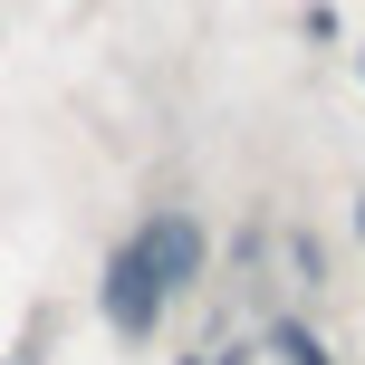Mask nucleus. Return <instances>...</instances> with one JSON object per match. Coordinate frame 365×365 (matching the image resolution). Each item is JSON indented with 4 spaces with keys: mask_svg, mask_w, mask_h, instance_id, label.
Segmentation results:
<instances>
[{
    "mask_svg": "<svg viewBox=\"0 0 365 365\" xmlns=\"http://www.w3.org/2000/svg\"><path fill=\"white\" fill-rule=\"evenodd\" d=\"M125 250L145 259V269H154V289L173 298V289H192V279H202V221L164 202V212H145V231H135Z\"/></svg>",
    "mask_w": 365,
    "mask_h": 365,
    "instance_id": "obj_1",
    "label": "nucleus"
},
{
    "mask_svg": "<svg viewBox=\"0 0 365 365\" xmlns=\"http://www.w3.org/2000/svg\"><path fill=\"white\" fill-rule=\"evenodd\" d=\"M279 356H289V365H327V346H317L308 327H279Z\"/></svg>",
    "mask_w": 365,
    "mask_h": 365,
    "instance_id": "obj_3",
    "label": "nucleus"
},
{
    "mask_svg": "<svg viewBox=\"0 0 365 365\" xmlns=\"http://www.w3.org/2000/svg\"><path fill=\"white\" fill-rule=\"evenodd\" d=\"M356 240H365V202H356Z\"/></svg>",
    "mask_w": 365,
    "mask_h": 365,
    "instance_id": "obj_4",
    "label": "nucleus"
},
{
    "mask_svg": "<svg viewBox=\"0 0 365 365\" xmlns=\"http://www.w3.org/2000/svg\"><path fill=\"white\" fill-rule=\"evenodd\" d=\"M96 298H106V327L125 336V346H145L154 317H164V289H154V269H145L135 250H115V259H106V289H96Z\"/></svg>",
    "mask_w": 365,
    "mask_h": 365,
    "instance_id": "obj_2",
    "label": "nucleus"
}]
</instances>
